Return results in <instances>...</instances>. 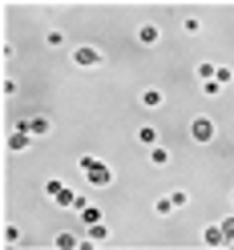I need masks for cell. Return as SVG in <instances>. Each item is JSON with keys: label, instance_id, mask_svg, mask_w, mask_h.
Instances as JSON below:
<instances>
[{"label": "cell", "instance_id": "6da1fadb", "mask_svg": "<svg viewBox=\"0 0 234 250\" xmlns=\"http://www.w3.org/2000/svg\"><path fill=\"white\" fill-rule=\"evenodd\" d=\"M85 186H89V190H105V186H113V166H105V158H97V162L85 169Z\"/></svg>", "mask_w": 234, "mask_h": 250}, {"label": "cell", "instance_id": "7a4b0ae2", "mask_svg": "<svg viewBox=\"0 0 234 250\" xmlns=\"http://www.w3.org/2000/svg\"><path fill=\"white\" fill-rule=\"evenodd\" d=\"M214 133H218V125H214L210 117H194V121H190V137H194L198 146H206V142H214Z\"/></svg>", "mask_w": 234, "mask_h": 250}, {"label": "cell", "instance_id": "3957f363", "mask_svg": "<svg viewBox=\"0 0 234 250\" xmlns=\"http://www.w3.org/2000/svg\"><path fill=\"white\" fill-rule=\"evenodd\" d=\"M73 65L77 69H97L101 65V53L93 49V44H81V49H73Z\"/></svg>", "mask_w": 234, "mask_h": 250}, {"label": "cell", "instance_id": "277c9868", "mask_svg": "<svg viewBox=\"0 0 234 250\" xmlns=\"http://www.w3.org/2000/svg\"><path fill=\"white\" fill-rule=\"evenodd\" d=\"M17 125H21V129H28L33 137H49V133H53V121L44 117V113H41V117H24V121H17Z\"/></svg>", "mask_w": 234, "mask_h": 250}, {"label": "cell", "instance_id": "5b68a950", "mask_svg": "<svg viewBox=\"0 0 234 250\" xmlns=\"http://www.w3.org/2000/svg\"><path fill=\"white\" fill-rule=\"evenodd\" d=\"M109 242V226L105 222H89L85 226V246H105Z\"/></svg>", "mask_w": 234, "mask_h": 250}, {"label": "cell", "instance_id": "8992f818", "mask_svg": "<svg viewBox=\"0 0 234 250\" xmlns=\"http://www.w3.org/2000/svg\"><path fill=\"white\" fill-rule=\"evenodd\" d=\"M28 146H33V133L21 129V125H12V129H8V149L21 153V149H28Z\"/></svg>", "mask_w": 234, "mask_h": 250}, {"label": "cell", "instance_id": "52a82bcc", "mask_svg": "<svg viewBox=\"0 0 234 250\" xmlns=\"http://www.w3.org/2000/svg\"><path fill=\"white\" fill-rule=\"evenodd\" d=\"M137 41H142L146 49H153V44L162 41V28H158V24H142V28H137Z\"/></svg>", "mask_w": 234, "mask_h": 250}, {"label": "cell", "instance_id": "ba28073f", "mask_svg": "<svg viewBox=\"0 0 234 250\" xmlns=\"http://www.w3.org/2000/svg\"><path fill=\"white\" fill-rule=\"evenodd\" d=\"M202 242L214 246V250H218V246H230V242H226V234H222V226H206V230H202Z\"/></svg>", "mask_w": 234, "mask_h": 250}, {"label": "cell", "instance_id": "9c48e42d", "mask_svg": "<svg viewBox=\"0 0 234 250\" xmlns=\"http://www.w3.org/2000/svg\"><path fill=\"white\" fill-rule=\"evenodd\" d=\"M53 246L57 250H77V246H85V238H77L73 230H65V234H57V238H53Z\"/></svg>", "mask_w": 234, "mask_h": 250}, {"label": "cell", "instance_id": "30bf717a", "mask_svg": "<svg viewBox=\"0 0 234 250\" xmlns=\"http://www.w3.org/2000/svg\"><path fill=\"white\" fill-rule=\"evenodd\" d=\"M162 101H166V93H162V89H153V85L142 89V105H146V109H162Z\"/></svg>", "mask_w": 234, "mask_h": 250}, {"label": "cell", "instance_id": "8fae6325", "mask_svg": "<svg viewBox=\"0 0 234 250\" xmlns=\"http://www.w3.org/2000/svg\"><path fill=\"white\" fill-rule=\"evenodd\" d=\"M137 142H142L146 149H153L158 146V129H153V125H137Z\"/></svg>", "mask_w": 234, "mask_h": 250}, {"label": "cell", "instance_id": "7c38bea8", "mask_svg": "<svg viewBox=\"0 0 234 250\" xmlns=\"http://www.w3.org/2000/svg\"><path fill=\"white\" fill-rule=\"evenodd\" d=\"M149 162H153V166H158V169H162V166H170V149H166V146L158 142V146H153V149H149Z\"/></svg>", "mask_w": 234, "mask_h": 250}, {"label": "cell", "instance_id": "4fadbf2b", "mask_svg": "<svg viewBox=\"0 0 234 250\" xmlns=\"http://www.w3.org/2000/svg\"><path fill=\"white\" fill-rule=\"evenodd\" d=\"M174 210H178V206H174V198H170V194H166V198H158V202H153V214H162V218H170V214H174Z\"/></svg>", "mask_w": 234, "mask_h": 250}, {"label": "cell", "instance_id": "5bb4252c", "mask_svg": "<svg viewBox=\"0 0 234 250\" xmlns=\"http://www.w3.org/2000/svg\"><path fill=\"white\" fill-rule=\"evenodd\" d=\"M77 214H81V222H85V226H89V222H101V210H97V206H89V202H85Z\"/></svg>", "mask_w": 234, "mask_h": 250}, {"label": "cell", "instance_id": "9a60e30c", "mask_svg": "<svg viewBox=\"0 0 234 250\" xmlns=\"http://www.w3.org/2000/svg\"><path fill=\"white\" fill-rule=\"evenodd\" d=\"M214 81L222 85V89H226V85H234V69H226V65H218V69H214Z\"/></svg>", "mask_w": 234, "mask_h": 250}, {"label": "cell", "instance_id": "2e32d148", "mask_svg": "<svg viewBox=\"0 0 234 250\" xmlns=\"http://www.w3.org/2000/svg\"><path fill=\"white\" fill-rule=\"evenodd\" d=\"M214 61H198V81H214Z\"/></svg>", "mask_w": 234, "mask_h": 250}, {"label": "cell", "instance_id": "e0dca14e", "mask_svg": "<svg viewBox=\"0 0 234 250\" xmlns=\"http://www.w3.org/2000/svg\"><path fill=\"white\" fill-rule=\"evenodd\" d=\"M202 97H222V85L218 81H202Z\"/></svg>", "mask_w": 234, "mask_h": 250}, {"label": "cell", "instance_id": "ac0fdd59", "mask_svg": "<svg viewBox=\"0 0 234 250\" xmlns=\"http://www.w3.org/2000/svg\"><path fill=\"white\" fill-rule=\"evenodd\" d=\"M61 190H65V182H61V178H49V182H44V194H49V198H57Z\"/></svg>", "mask_w": 234, "mask_h": 250}, {"label": "cell", "instance_id": "d6986e66", "mask_svg": "<svg viewBox=\"0 0 234 250\" xmlns=\"http://www.w3.org/2000/svg\"><path fill=\"white\" fill-rule=\"evenodd\" d=\"M170 198H174V206H178V210L190 206V194H186V190H170Z\"/></svg>", "mask_w": 234, "mask_h": 250}, {"label": "cell", "instance_id": "ffe728a7", "mask_svg": "<svg viewBox=\"0 0 234 250\" xmlns=\"http://www.w3.org/2000/svg\"><path fill=\"white\" fill-rule=\"evenodd\" d=\"M182 28L194 37V33H202V21H198V17H186V21H182Z\"/></svg>", "mask_w": 234, "mask_h": 250}, {"label": "cell", "instance_id": "44dd1931", "mask_svg": "<svg viewBox=\"0 0 234 250\" xmlns=\"http://www.w3.org/2000/svg\"><path fill=\"white\" fill-rule=\"evenodd\" d=\"M218 226H222V234H226V242H234V214H230V218H222V222H218Z\"/></svg>", "mask_w": 234, "mask_h": 250}, {"label": "cell", "instance_id": "7402d4cb", "mask_svg": "<svg viewBox=\"0 0 234 250\" xmlns=\"http://www.w3.org/2000/svg\"><path fill=\"white\" fill-rule=\"evenodd\" d=\"M12 242H21V230L17 226H4V246H12Z\"/></svg>", "mask_w": 234, "mask_h": 250}, {"label": "cell", "instance_id": "603a6c76", "mask_svg": "<svg viewBox=\"0 0 234 250\" xmlns=\"http://www.w3.org/2000/svg\"><path fill=\"white\" fill-rule=\"evenodd\" d=\"M44 44H49V49H61V44H65V33H49V37H44Z\"/></svg>", "mask_w": 234, "mask_h": 250}, {"label": "cell", "instance_id": "cb8c5ba5", "mask_svg": "<svg viewBox=\"0 0 234 250\" xmlns=\"http://www.w3.org/2000/svg\"><path fill=\"white\" fill-rule=\"evenodd\" d=\"M230 202H234V190H230Z\"/></svg>", "mask_w": 234, "mask_h": 250}]
</instances>
